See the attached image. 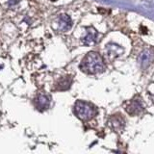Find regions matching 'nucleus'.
<instances>
[{
    "mask_svg": "<svg viewBox=\"0 0 154 154\" xmlns=\"http://www.w3.org/2000/svg\"><path fill=\"white\" fill-rule=\"evenodd\" d=\"M104 62L98 53L90 52L82 61L80 69L90 74H95L104 69Z\"/></svg>",
    "mask_w": 154,
    "mask_h": 154,
    "instance_id": "f257e3e1",
    "label": "nucleus"
},
{
    "mask_svg": "<svg viewBox=\"0 0 154 154\" xmlns=\"http://www.w3.org/2000/svg\"><path fill=\"white\" fill-rule=\"evenodd\" d=\"M74 113L82 120H89L96 114V110L93 105L85 101H77L74 105Z\"/></svg>",
    "mask_w": 154,
    "mask_h": 154,
    "instance_id": "f03ea898",
    "label": "nucleus"
},
{
    "mask_svg": "<svg viewBox=\"0 0 154 154\" xmlns=\"http://www.w3.org/2000/svg\"><path fill=\"white\" fill-rule=\"evenodd\" d=\"M35 105L38 110H45L49 107L50 105V98L49 96L43 94H40L37 95L35 99Z\"/></svg>",
    "mask_w": 154,
    "mask_h": 154,
    "instance_id": "7ed1b4c3",
    "label": "nucleus"
},
{
    "mask_svg": "<svg viewBox=\"0 0 154 154\" xmlns=\"http://www.w3.org/2000/svg\"><path fill=\"white\" fill-rule=\"evenodd\" d=\"M71 27V19L66 14H62L59 17V21H58V29L61 32H66L69 30Z\"/></svg>",
    "mask_w": 154,
    "mask_h": 154,
    "instance_id": "20e7f679",
    "label": "nucleus"
},
{
    "mask_svg": "<svg viewBox=\"0 0 154 154\" xmlns=\"http://www.w3.org/2000/svg\"><path fill=\"white\" fill-rule=\"evenodd\" d=\"M96 38H97V32L94 28H90L87 31V35L83 38V43L86 45H94L96 42Z\"/></svg>",
    "mask_w": 154,
    "mask_h": 154,
    "instance_id": "39448f33",
    "label": "nucleus"
},
{
    "mask_svg": "<svg viewBox=\"0 0 154 154\" xmlns=\"http://www.w3.org/2000/svg\"><path fill=\"white\" fill-rule=\"evenodd\" d=\"M71 82H72V79L70 78L69 76H65L61 78L59 80V82L57 83V90H60V91H64V90H66L69 89L70 85H71Z\"/></svg>",
    "mask_w": 154,
    "mask_h": 154,
    "instance_id": "423d86ee",
    "label": "nucleus"
},
{
    "mask_svg": "<svg viewBox=\"0 0 154 154\" xmlns=\"http://www.w3.org/2000/svg\"><path fill=\"white\" fill-rule=\"evenodd\" d=\"M141 110H142V105H141V102L138 100H135L133 101V102L131 103V105L129 106V107L127 108V112L129 114H138L141 112Z\"/></svg>",
    "mask_w": 154,
    "mask_h": 154,
    "instance_id": "0eeeda50",
    "label": "nucleus"
},
{
    "mask_svg": "<svg viewBox=\"0 0 154 154\" xmlns=\"http://www.w3.org/2000/svg\"><path fill=\"white\" fill-rule=\"evenodd\" d=\"M152 59V54L149 53V51H144L143 53H142L141 55V63L143 65H148L149 63L151 62Z\"/></svg>",
    "mask_w": 154,
    "mask_h": 154,
    "instance_id": "6e6552de",
    "label": "nucleus"
},
{
    "mask_svg": "<svg viewBox=\"0 0 154 154\" xmlns=\"http://www.w3.org/2000/svg\"><path fill=\"white\" fill-rule=\"evenodd\" d=\"M52 1H56V0H52Z\"/></svg>",
    "mask_w": 154,
    "mask_h": 154,
    "instance_id": "1a4fd4ad",
    "label": "nucleus"
}]
</instances>
